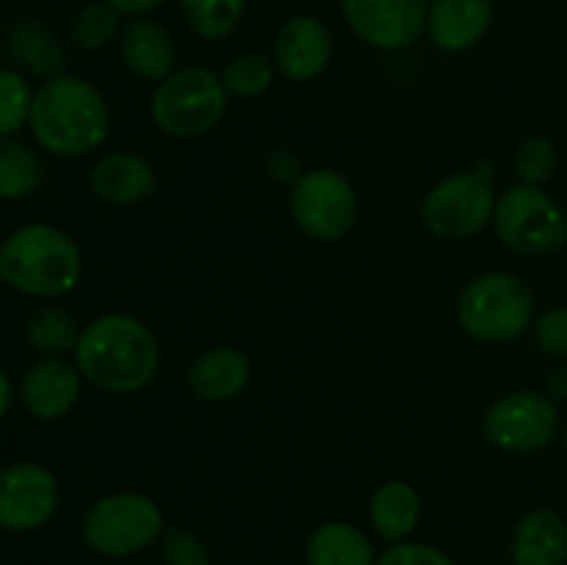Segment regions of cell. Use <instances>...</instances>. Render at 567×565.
<instances>
[{
  "label": "cell",
  "mask_w": 567,
  "mask_h": 565,
  "mask_svg": "<svg viewBox=\"0 0 567 565\" xmlns=\"http://www.w3.org/2000/svg\"><path fill=\"white\" fill-rule=\"evenodd\" d=\"M537 305L529 282L513 271L476 275L460 291L457 325L476 343H513L535 327Z\"/></svg>",
  "instance_id": "obj_4"
},
{
  "label": "cell",
  "mask_w": 567,
  "mask_h": 565,
  "mask_svg": "<svg viewBox=\"0 0 567 565\" xmlns=\"http://www.w3.org/2000/svg\"><path fill=\"white\" fill-rule=\"evenodd\" d=\"M33 92L25 75L0 66V138H11L31 120Z\"/></svg>",
  "instance_id": "obj_28"
},
{
  "label": "cell",
  "mask_w": 567,
  "mask_h": 565,
  "mask_svg": "<svg viewBox=\"0 0 567 565\" xmlns=\"http://www.w3.org/2000/svg\"><path fill=\"white\" fill-rule=\"evenodd\" d=\"M78 338H81V327L72 319L70 310L59 305H42L25 321L28 347L42 358H64L75 352Z\"/></svg>",
  "instance_id": "obj_23"
},
{
  "label": "cell",
  "mask_w": 567,
  "mask_h": 565,
  "mask_svg": "<svg viewBox=\"0 0 567 565\" xmlns=\"http://www.w3.org/2000/svg\"><path fill=\"white\" fill-rule=\"evenodd\" d=\"M25 3H31V0H25Z\"/></svg>",
  "instance_id": "obj_38"
},
{
  "label": "cell",
  "mask_w": 567,
  "mask_h": 565,
  "mask_svg": "<svg viewBox=\"0 0 567 565\" xmlns=\"http://www.w3.org/2000/svg\"><path fill=\"white\" fill-rule=\"evenodd\" d=\"M482 435L504 454L543 452L559 435V410L540 391L504 393L482 415Z\"/></svg>",
  "instance_id": "obj_10"
},
{
  "label": "cell",
  "mask_w": 567,
  "mask_h": 565,
  "mask_svg": "<svg viewBox=\"0 0 567 565\" xmlns=\"http://www.w3.org/2000/svg\"><path fill=\"white\" fill-rule=\"evenodd\" d=\"M6 48H9L11 59H14L17 64L25 66L31 75L42 78V81L61 75L66 66L64 48H61L55 33L50 31L44 22H37V20L20 22V25L11 31L9 44H6Z\"/></svg>",
  "instance_id": "obj_22"
},
{
  "label": "cell",
  "mask_w": 567,
  "mask_h": 565,
  "mask_svg": "<svg viewBox=\"0 0 567 565\" xmlns=\"http://www.w3.org/2000/svg\"><path fill=\"white\" fill-rule=\"evenodd\" d=\"M103 3H109L111 9L120 11L122 17H147L150 11L161 9L166 0H103Z\"/></svg>",
  "instance_id": "obj_34"
},
{
  "label": "cell",
  "mask_w": 567,
  "mask_h": 565,
  "mask_svg": "<svg viewBox=\"0 0 567 565\" xmlns=\"http://www.w3.org/2000/svg\"><path fill=\"white\" fill-rule=\"evenodd\" d=\"M563 449H565V454H567V427L563 430Z\"/></svg>",
  "instance_id": "obj_36"
},
{
  "label": "cell",
  "mask_w": 567,
  "mask_h": 565,
  "mask_svg": "<svg viewBox=\"0 0 567 565\" xmlns=\"http://www.w3.org/2000/svg\"><path fill=\"white\" fill-rule=\"evenodd\" d=\"M164 565H210V552L186 526H166L161 535Z\"/></svg>",
  "instance_id": "obj_30"
},
{
  "label": "cell",
  "mask_w": 567,
  "mask_h": 565,
  "mask_svg": "<svg viewBox=\"0 0 567 565\" xmlns=\"http://www.w3.org/2000/svg\"><path fill=\"white\" fill-rule=\"evenodd\" d=\"M120 59L138 81L161 83L177 70V44L161 22L133 17L120 33Z\"/></svg>",
  "instance_id": "obj_16"
},
{
  "label": "cell",
  "mask_w": 567,
  "mask_h": 565,
  "mask_svg": "<svg viewBox=\"0 0 567 565\" xmlns=\"http://www.w3.org/2000/svg\"><path fill=\"white\" fill-rule=\"evenodd\" d=\"M31 136L55 158H81L103 147L111 133V111L103 92L81 75L48 78L33 92Z\"/></svg>",
  "instance_id": "obj_2"
},
{
  "label": "cell",
  "mask_w": 567,
  "mask_h": 565,
  "mask_svg": "<svg viewBox=\"0 0 567 565\" xmlns=\"http://www.w3.org/2000/svg\"><path fill=\"white\" fill-rule=\"evenodd\" d=\"M252 380V363L247 352L236 347H210L199 355L186 374V386L199 402H233L247 391Z\"/></svg>",
  "instance_id": "obj_18"
},
{
  "label": "cell",
  "mask_w": 567,
  "mask_h": 565,
  "mask_svg": "<svg viewBox=\"0 0 567 565\" xmlns=\"http://www.w3.org/2000/svg\"><path fill=\"white\" fill-rule=\"evenodd\" d=\"M164 513L138 491L100 496L83 515V543L103 557H131L164 535Z\"/></svg>",
  "instance_id": "obj_7"
},
{
  "label": "cell",
  "mask_w": 567,
  "mask_h": 565,
  "mask_svg": "<svg viewBox=\"0 0 567 565\" xmlns=\"http://www.w3.org/2000/svg\"><path fill=\"white\" fill-rule=\"evenodd\" d=\"M11 402H14V388H11L9 374H6V371L0 369V421H3L6 415H9Z\"/></svg>",
  "instance_id": "obj_35"
},
{
  "label": "cell",
  "mask_w": 567,
  "mask_h": 565,
  "mask_svg": "<svg viewBox=\"0 0 567 565\" xmlns=\"http://www.w3.org/2000/svg\"><path fill=\"white\" fill-rule=\"evenodd\" d=\"M83 374L75 360L42 358L25 371L20 382L22 408L39 421H59L78 404Z\"/></svg>",
  "instance_id": "obj_14"
},
{
  "label": "cell",
  "mask_w": 567,
  "mask_h": 565,
  "mask_svg": "<svg viewBox=\"0 0 567 565\" xmlns=\"http://www.w3.org/2000/svg\"><path fill=\"white\" fill-rule=\"evenodd\" d=\"M493 172L476 166L471 172H454L426 192L421 203V222L443 242H468L493 222L496 210Z\"/></svg>",
  "instance_id": "obj_8"
},
{
  "label": "cell",
  "mask_w": 567,
  "mask_h": 565,
  "mask_svg": "<svg viewBox=\"0 0 567 565\" xmlns=\"http://www.w3.org/2000/svg\"><path fill=\"white\" fill-rule=\"evenodd\" d=\"M181 11L188 31L205 42H219L241 25L247 0H181Z\"/></svg>",
  "instance_id": "obj_25"
},
{
  "label": "cell",
  "mask_w": 567,
  "mask_h": 565,
  "mask_svg": "<svg viewBox=\"0 0 567 565\" xmlns=\"http://www.w3.org/2000/svg\"><path fill=\"white\" fill-rule=\"evenodd\" d=\"M122 33V14L111 9L103 0L81 6L70 22V39L78 50L83 53H97L105 44L120 39Z\"/></svg>",
  "instance_id": "obj_26"
},
{
  "label": "cell",
  "mask_w": 567,
  "mask_h": 565,
  "mask_svg": "<svg viewBox=\"0 0 567 565\" xmlns=\"http://www.w3.org/2000/svg\"><path fill=\"white\" fill-rule=\"evenodd\" d=\"M532 330H535V341L543 349V355L567 360V305L543 310Z\"/></svg>",
  "instance_id": "obj_31"
},
{
  "label": "cell",
  "mask_w": 567,
  "mask_h": 565,
  "mask_svg": "<svg viewBox=\"0 0 567 565\" xmlns=\"http://www.w3.org/2000/svg\"><path fill=\"white\" fill-rule=\"evenodd\" d=\"M61 502L59 480L42 463L17 460L0 469V530H42Z\"/></svg>",
  "instance_id": "obj_11"
},
{
  "label": "cell",
  "mask_w": 567,
  "mask_h": 565,
  "mask_svg": "<svg viewBox=\"0 0 567 565\" xmlns=\"http://www.w3.org/2000/svg\"><path fill=\"white\" fill-rule=\"evenodd\" d=\"M430 0H341L354 37L374 50H408L426 33Z\"/></svg>",
  "instance_id": "obj_12"
},
{
  "label": "cell",
  "mask_w": 567,
  "mask_h": 565,
  "mask_svg": "<svg viewBox=\"0 0 567 565\" xmlns=\"http://www.w3.org/2000/svg\"><path fill=\"white\" fill-rule=\"evenodd\" d=\"M158 175L155 166L144 155L131 150H114V153L100 155L97 164L89 172V188L94 197L114 208H131L144 203L155 194Z\"/></svg>",
  "instance_id": "obj_15"
},
{
  "label": "cell",
  "mask_w": 567,
  "mask_h": 565,
  "mask_svg": "<svg viewBox=\"0 0 567 565\" xmlns=\"http://www.w3.org/2000/svg\"><path fill=\"white\" fill-rule=\"evenodd\" d=\"M227 94L221 75L208 66H181L155 83L150 97V116L155 127L172 138H199L208 136L225 120Z\"/></svg>",
  "instance_id": "obj_5"
},
{
  "label": "cell",
  "mask_w": 567,
  "mask_h": 565,
  "mask_svg": "<svg viewBox=\"0 0 567 565\" xmlns=\"http://www.w3.org/2000/svg\"><path fill=\"white\" fill-rule=\"evenodd\" d=\"M493 25V0H432L426 37L443 53H463L480 44Z\"/></svg>",
  "instance_id": "obj_17"
},
{
  "label": "cell",
  "mask_w": 567,
  "mask_h": 565,
  "mask_svg": "<svg viewBox=\"0 0 567 565\" xmlns=\"http://www.w3.org/2000/svg\"><path fill=\"white\" fill-rule=\"evenodd\" d=\"M266 172H269L271 181L288 183V186H293V183L305 175L299 155L293 153V150H286V147H277L266 155Z\"/></svg>",
  "instance_id": "obj_33"
},
{
  "label": "cell",
  "mask_w": 567,
  "mask_h": 565,
  "mask_svg": "<svg viewBox=\"0 0 567 565\" xmlns=\"http://www.w3.org/2000/svg\"><path fill=\"white\" fill-rule=\"evenodd\" d=\"M332 61V33L324 20L297 14L282 22L275 39V66L293 83H310L327 72Z\"/></svg>",
  "instance_id": "obj_13"
},
{
  "label": "cell",
  "mask_w": 567,
  "mask_h": 565,
  "mask_svg": "<svg viewBox=\"0 0 567 565\" xmlns=\"http://www.w3.org/2000/svg\"><path fill=\"white\" fill-rule=\"evenodd\" d=\"M308 565H377L371 537L349 521H327L316 526L305 546Z\"/></svg>",
  "instance_id": "obj_21"
},
{
  "label": "cell",
  "mask_w": 567,
  "mask_h": 565,
  "mask_svg": "<svg viewBox=\"0 0 567 565\" xmlns=\"http://www.w3.org/2000/svg\"><path fill=\"white\" fill-rule=\"evenodd\" d=\"M509 559L513 565H567V521L548 507L520 515L509 541Z\"/></svg>",
  "instance_id": "obj_19"
},
{
  "label": "cell",
  "mask_w": 567,
  "mask_h": 565,
  "mask_svg": "<svg viewBox=\"0 0 567 565\" xmlns=\"http://www.w3.org/2000/svg\"><path fill=\"white\" fill-rule=\"evenodd\" d=\"M377 565H457L446 552H441L437 546L430 543H415V541H402L391 543L385 554H380Z\"/></svg>",
  "instance_id": "obj_32"
},
{
  "label": "cell",
  "mask_w": 567,
  "mask_h": 565,
  "mask_svg": "<svg viewBox=\"0 0 567 565\" xmlns=\"http://www.w3.org/2000/svg\"><path fill=\"white\" fill-rule=\"evenodd\" d=\"M358 192L338 170H305L288 192V210L308 238L321 244L341 242L358 222Z\"/></svg>",
  "instance_id": "obj_9"
},
{
  "label": "cell",
  "mask_w": 567,
  "mask_h": 565,
  "mask_svg": "<svg viewBox=\"0 0 567 565\" xmlns=\"http://www.w3.org/2000/svg\"><path fill=\"white\" fill-rule=\"evenodd\" d=\"M369 521L388 543L408 541L421 521V493L410 482L391 480L374 491L369 502Z\"/></svg>",
  "instance_id": "obj_20"
},
{
  "label": "cell",
  "mask_w": 567,
  "mask_h": 565,
  "mask_svg": "<svg viewBox=\"0 0 567 565\" xmlns=\"http://www.w3.org/2000/svg\"><path fill=\"white\" fill-rule=\"evenodd\" d=\"M42 181V158L14 136L0 138V199L20 203V199L33 197Z\"/></svg>",
  "instance_id": "obj_24"
},
{
  "label": "cell",
  "mask_w": 567,
  "mask_h": 565,
  "mask_svg": "<svg viewBox=\"0 0 567 565\" xmlns=\"http://www.w3.org/2000/svg\"><path fill=\"white\" fill-rule=\"evenodd\" d=\"M491 225L502 247L524 258H548L567 247V214L543 186L515 183L498 194Z\"/></svg>",
  "instance_id": "obj_6"
},
{
  "label": "cell",
  "mask_w": 567,
  "mask_h": 565,
  "mask_svg": "<svg viewBox=\"0 0 567 565\" xmlns=\"http://www.w3.org/2000/svg\"><path fill=\"white\" fill-rule=\"evenodd\" d=\"M277 66L260 53H241L233 55L227 66L221 70V83L227 94L238 100H255L275 86Z\"/></svg>",
  "instance_id": "obj_27"
},
{
  "label": "cell",
  "mask_w": 567,
  "mask_h": 565,
  "mask_svg": "<svg viewBox=\"0 0 567 565\" xmlns=\"http://www.w3.org/2000/svg\"><path fill=\"white\" fill-rule=\"evenodd\" d=\"M559 153L557 144L546 136H529L518 144L513 158V172L518 183H529V186H543L557 175Z\"/></svg>",
  "instance_id": "obj_29"
},
{
  "label": "cell",
  "mask_w": 567,
  "mask_h": 565,
  "mask_svg": "<svg viewBox=\"0 0 567 565\" xmlns=\"http://www.w3.org/2000/svg\"><path fill=\"white\" fill-rule=\"evenodd\" d=\"M0 31H3V22H0Z\"/></svg>",
  "instance_id": "obj_37"
},
{
  "label": "cell",
  "mask_w": 567,
  "mask_h": 565,
  "mask_svg": "<svg viewBox=\"0 0 567 565\" xmlns=\"http://www.w3.org/2000/svg\"><path fill=\"white\" fill-rule=\"evenodd\" d=\"M83 277V255L75 238L55 225L31 222L0 244V280L33 299H59L75 291Z\"/></svg>",
  "instance_id": "obj_3"
},
{
  "label": "cell",
  "mask_w": 567,
  "mask_h": 565,
  "mask_svg": "<svg viewBox=\"0 0 567 565\" xmlns=\"http://www.w3.org/2000/svg\"><path fill=\"white\" fill-rule=\"evenodd\" d=\"M75 366L89 386L105 393H138L161 369L153 327L131 314H103L81 327Z\"/></svg>",
  "instance_id": "obj_1"
}]
</instances>
